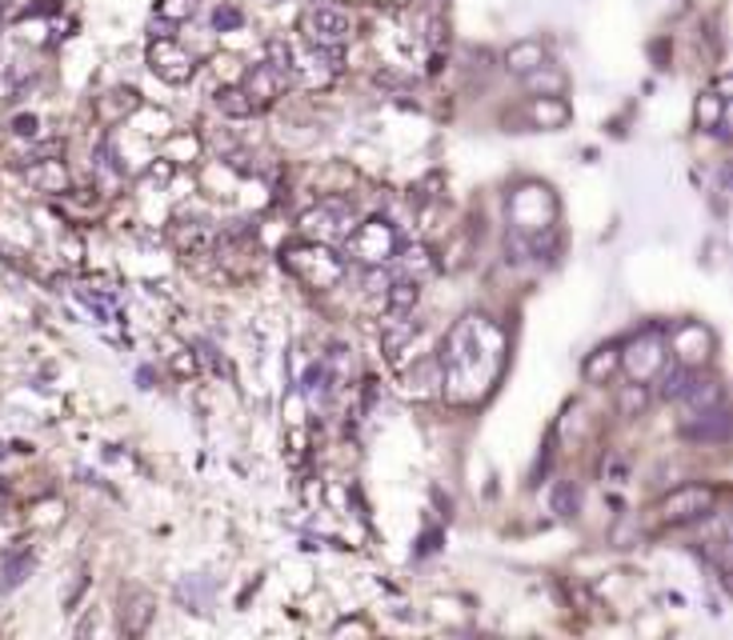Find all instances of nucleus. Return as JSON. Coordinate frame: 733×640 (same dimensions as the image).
Here are the masks:
<instances>
[{"label": "nucleus", "instance_id": "dca6fc26", "mask_svg": "<svg viewBox=\"0 0 733 640\" xmlns=\"http://www.w3.org/2000/svg\"><path fill=\"white\" fill-rule=\"evenodd\" d=\"M28 573H33V553L28 549L9 553L4 556V568H0V592H13L16 584H25Z\"/></svg>", "mask_w": 733, "mask_h": 640}, {"label": "nucleus", "instance_id": "423d86ee", "mask_svg": "<svg viewBox=\"0 0 733 640\" xmlns=\"http://www.w3.org/2000/svg\"><path fill=\"white\" fill-rule=\"evenodd\" d=\"M337 73H341V61H337L333 49H317V45H309V49L293 52V69H289V81H301V85L309 88H321L329 85V81H337Z\"/></svg>", "mask_w": 733, "mask_h": 640}, {"label": "nucleus", "instance_id": "f8f14e48", "mask_svg": "<svg viewBox=\"0 0 733 640\" xmlns=\"http://www.w3.org/2000/svg\"><path fill=\"white\" fill-rule=\"evenodd\" d=\"M730 81L721 76L718 88L713 93H701V100H697V124L701 128H709L713 136H725V112H730Z\"/></svg>", "mask_w": 733, "mask_h": 640}, {"label": "nucleus", "instance_id": "f03ea898", "mask_svg": "<svg viewBox=\"0 0 733 640\" xmlns=\"http://www.w3.org/2000/svg\"><path fill=\"white\" fill-rule=\"evenodd\" d=\"M305 37H309V45H317V49H341V45H349L353 40V16L341 9V4H333V0H313L309 9H305Z\"/></svg>", "mask_w": 733, "mask_h": 640}, {"label": "nucleus", "instance_id": "6e6552de", "mask_svg": "<svg viewBox=\"0 0 733 640\" xmlns=\"http://www.w3.org/2000/svg\"><path fill=\"white\" fill-rule=\"evenodd\" d=\"M665 348H673L677 353V365H685V369H694V365H701V360L709 357V348H713V336H709V329H701V324H694V320H685V324H677L670 336H665Z\"/></svg>", "mask_w": 733, "mask_h": 640}, {"label": "nucleus", "instance_id": "9d476101", "mask_svg": "<svg viewBox=\"0 0 733 640\" xmlns=\"http://www.w3.org/2000/svg\"><path fill=\"white\" fill-rule=\"evenodd\" d=\"M305 233L309 236H321V241H345L349 233H353V212H349V205H321V209H313L309 217H305Z\"/></svg>", "mask_w": 733, "mask_h": 640}, {"label": "nucleus", "instance_id": "2eb2a0df", "mask_svg": "<svg viewBox=\"0 0 733 640\" xmlns=\"http://www.w3.org/2000/svg\"><path fill=\"white\" fill-rule=\"evenodd\" d=\"M537 64H546V49H541L537 40H517V45L505 52V69H510V73H517V76L534 73Z\"/></svg>", "mask_w": 733, "mask_h": 640}, {"label": "nucleus", "instance_id": "5701e85b", "mask_svg": "<svg viewBox=\"0 0 733 640\" xmlns=\"http://www.w3.org/2000/svg\"><path fill=\"white\" fill-rule=\"evenodd\" d=\"M193 13H197V0H161V4H157V16L169 21V25H181V21H188Z\"/></svg>", "mask_w": 733, "mask_h": 640}, {"label": "nucleus", "instance_id": "f257e3e1", "mask_svg": "<svg viewBox=\"0 0 733 640\" xmlns=\"http://www.w3.org/2000/svg\"><path fill=\"white\" fill-rule=\"evenodd\" d=\"M501 336L498 329H489L485 320L477 317H465L449 333V345L441 348V369H445V377H441V384H449V396H473L485 381L481 369L493 377L501 365Z\"/></svg>", "mask_w": 733, "mask_h": 640}, {"label": "nucleus", "instance_id": "6ab92c4d", "mask_svg": "<svg viewBox=\"0 0 733 640\" xmlns=\"http://www.w3.org/2000/svg\"><path fill=\"white\" fill-rule=\"evenodd\" d=\"M577 508H582V489L573 484V480H558L553 484V513L558 517H577Z\"/></svg>", "mask_w": 733, "mask_h": 640}, {"label": "nucleus", "instance_id": "20e7f679", "mask_svg": "<svg viewBox=\"0 0 733 640\" xmlns=\"http://www.w3.org/2000/svg\"><path fill=\"white\" fill-rule=\"evenodd\" d=\"M345 241L349 248H353V257L365 260V264H381V260H389L401 248L398 229L389 221H381V217H374V221H365V224H353V233H349Z\"/></svg>", "mask_w": 733, "mask_h": 640}, {"label": "nucleus", "instance_id": "a211bd4d", "mask_svg": "<svg viewBox=\"0 0 733 640\" xmlns=\"http://www.w3.org/2000/svg\"><path fill=\"white\" fill-rule=\"evenodd\" d=\"M417 296H422V281H398L386 288V305L393 317H410L413 305H417Z\"/></svg>", "mask_w": 733, "mask_h": 640}, {"label": "nucleus", "instance_id": "39448f33", "mask_svg": "<svg viewBox=\"0 0 733 640\" xmlns=\"http://www.w3.org/2000/svg\"><path fill=\"white\" fill-rule=\"evenodd\" d=\"M665 360H670V353H665V341H661V333H653V329H646V333H642L634 345H630V353H622L625 372H630V381H637V384L653 381V377L665 369Z\"/></svg>", "mask_w": 733, "mask_h": 640}, {"label": "nucleus", "instance_id": "393cba45", "mask_svg": "<svg viewBox=\"0 0 733 640\" xmlns=\"http://www.w3.org/2000/svg\"><path fill=\"white\" fill-rule=\"evenodd\" d=\"M236 25H241L236 9H217V28H236Z\"/></svg>", "mask_w": 733, "mask_h": 640}, {"label": "nucleus", "instance_id": "aec40b11", "mask_svg": "<svg viewBox=\"0 0 733 640\" xmlns=\"http://www.w3.org/2000/svg\"><path fill=\"white\" fill-rule=\"evenodd\" d=\"M622 365V353H618V345H609V348H597L594 357L585 360V377L589 381H601V377H609V372Z\"/></svg>", "mask_w": 733, "mask_h": 640}, {"label": "nucleus", "instance_id": "b1692460", "mask_svg": "<svg viewBox=\"0 0 733 640\" xmlns=\"http://www.w3.org/2000/svg\"><path fill=\"white\" fill-rule=\"evenodd\" d=\"M646 405V384H625V393H622V413H634V408Z\"/></svg>", "mask_w": 733, "mask_h": 640}, {"label": "nucleus", "instance_id": "a878e982", "mask_svg": "<svg viewBox=\"0 0 733 640\" xmlns=\"http://www.w3.org/2000/svg\"><path fill=\"white\" fill-rule=\"evenodd\" d=\"M16 133H21V136L37 133V116H21V121H16Z\"/></svg>", "mask_w": 733, "mask_h": 640}, {"label": "nucleus", "instance_id": "ddd939ff", "mask_svg": "<svg viewBox=\"0 0 733 640\" xmlns=\"http://www.w3.org/2000/svg\"><path fill=\"white\" fill-rule=\"evenodd\" d=\"M677 401H685L689 413H701V408L725 405V389H721L718 377H689V384H685V393Z\"/></svg>", "mask_w": 733, "mask_h": 640}, {"label": "nucleus", "instance_id": "f3484780", "mask_svg": "<svg viewBox=\"0 0 733 640\" xmlns=\"http://www.w3.org/2000/svg\"><path fill=\"white\" fill-rule=\"evenodd\" d=\"M689 377H694V369H685V365H677V360H665V369L653 377L658 381V396L661 401H677V396L685 393V384H689Z\"/></svg>", "mask_w": 733, "mask_h": 640}, {"label": "nucleus", "instance_id": "4be33fe9", "mask_svg": "<svg viewBox=\"0 0 733 640\" xmlns=\"http://www.w3.org/2000/svg\"><path fill=\"white\" fill-rule=\"evenodd\" d=\"M28 181L37 188H49V193H61L69 181H64V169H61V160H45V169H33L28 173Z\"/></svg>", "mask_w": 733, "mask_h": 640}, {"label": "nucleus", "instance_id": "7ed1b4c3", "mask_svg": "<svg viewBox=\"0 0 733 640\" xmlns=\"http://www.w3.org/2000/svg\"><path fill=\"white\" fill-rule=\"evenodd\" d=\"M718 505V489H709V484H682V489H673L670 496H661L658 501V517L665 525H689V520H706Z\"/></svg>", "mask_w": 733, "mask_h": 640}, {"label": "nucleus", "instance_id": "0eeeda50", "mask_svg": "<svg viewBox=\"0 0 733 640\" xmlns=\"http://www.w3.org/2000/svg\"><path fill=\"white\" fill-rule=\"evenodd\" d=\"M149 61H152V73L164 76V81H173V85L188 81V76H193V69H197V57L181 49V45H176V37L152 40Z\"/></svg>", "mask_w": 733, "mask_h": 640}, {"label": "nucleus", "instance_id": "9b49d317", "mask_svg": "<svg viewBox=\"0 0 733 640\" xmlns=\"http://www.w3.org/2000/svg\"><path fill=\"white\" fill-rule=\"evenodd\" d=\"M285 85H289V76L277 73L273 64L265 61V64H257V69H249V76H245L241 93L253 100V109H265V104H273V100L285 93Z\"/></svg>", "mask_w": 733, "mask_h": 640}, {"label": "nucleus", "instance_id": "1a4fd4ad", "mask_svg": "<svg viewBox=\"0 0 733 640\" xmlns=\"http://www.w3.org/2000/svg\"><path fill=\"white\" fill-rule=\"evenodd\" d=\"M682 432H685V441H694V444H725L730 441V408L713 405V408H701V413H689Z\"/></svg>", "mask_w": 733, "mask_h": 640}, {"label": "nucleus", "instance_id": "412c9836", "mask_svg": "<svg viewBox=\"0 0 733 640\" xmlns=\"http://www.w3.org/2000/svg\"><path fill=\"white\" fill-rule=\"evenodd\" d=\"M217 109L224 112V116H253V100L245 97V93H241V88H221V93H217Z\"/></svg>", "mask_w": 733, "mask_h": 640}, {"label": "nucleus", "instance_id": "4468645a", "mask_svg": "<svg viewBox=\"0 0 733 640\" xmlns=\"http://www.w3.org/2000/svg\"><path fill=\"white\" fill-rule=\"evenodd\" d=\"M529 121L537 124V128H561V124L570 121V104L558 97H534V104H529Z\"/></svg>", "mask_w": 733, "mask_h": 640}]
</instances>
